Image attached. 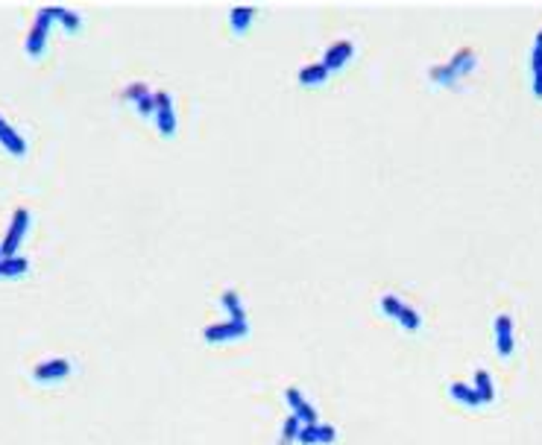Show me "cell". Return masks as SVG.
Masks as SVG:
<instances>
[{"instance_id":"obj_1","label":"cell","mask_w":542,"mask_h":445,"mask_svg":"<svg viewBox=\"0 0 542 445\" xmlns=\"http://www.w3.org/2000/svg\"><path fill=\"white\" fill-rule=\"evenodd\" d=\"M472 68H475V50H472V47H463V50H457V53L452 56V62L431 68L428 76H431L434 82H440V85H452V82H457V76L469 74Z\"/></svg>"},{"instance_id":"obj_2","label":"cell","mask_w":542,"mask_h":445,"mask_svg":"<svg viewBox=\"0 0 542 445\" xmlns=\"http://www.w3.org/2000/svg\"><path fill=\"white\" fill-rule=\"evenodd\" d=\"M378 308H382V313L393 316V320L405 328V331H419L422 325V316L417 308H410V304L402 302L396 293H382V299H378Z\"/></svg>"},{"instance_id":"obj_3","label":"cell","mask_w":542,"mask_h":445,"mask_svg":"<svg viewBox=\"0 0 542 445\" xmlns=\"http://www.w3.org/2000/svg\"><path fill=\"white\" fill-rule=\"evenodd\" d=\"M53 23H56V6L39 9L36 21H32V30L27 35V56L30 59H39L44 53V47H48V32H50Z\"/></svg>"},{"instance_id":"obj_4","label":"cell","mask_w":542,"mask_h":445,"mask_svg":"<svg viewBox=\"0 0 542 445\" xmlns=\"http://www.w3.org/2000/svg\"><path fill=\"white\" fill-rule=\"evenodd\" d=\"M30 220L32 217H30L27 208H15L12 222H9V231H6L3 243H0V258H15L18 255V246H21V240H24L27 229H30Z\"/></svg>"},{"instance_id":"obj_5","label":"cell","mask_w":542,"mask_h":445,"mask_svg":"<svg viewBox=\"0 0 542 445\" xmlns=\"http://www.w3.org/2000/svg\"><path fill=\"white\" fill-rule=\"evenodd\" d=\"M153 121H156L158 135H165V138L176 135L179 117H176V109H173V97H170L167 91H156V114H153Z\"/></svg>"},{"instance_id":"obj_6","label":"cell","mask_w":542,"mask_h":445,"mask_svg":"<svg viewBox=\"0 0 542 445\" xmlns=\"http://www.w3.org/2000/svg\"><path fill=\"white\" fill-rule=\"evenodd\" d=\"M247 334H249V322H235V320L214 322L202 331V337L209 343H232V340H244Z\"/></svg>"},{"instance_id":"obj_7","label":"cell","mask_w":542,"mask_h":445,"mask_svg":"<svg viewBox=\"0 0 542 445\" xmlns=\"http://www.w3.org/2000/svg\"><path fill=\"white\" fill-rule=\"evenodd\" d=\"M284 402L291 407V416H296L302 425H317V407L311 404L296 386H287L284 390Z\"/></svg>"},{"instance_id":"obj_8","label":"cell","mask_w":542,"mask_h":445,"mask_svg":"<svg viewBox=\"0 0 542 445\" xmlns=\"http://www.w3.org/2000/svg\"><path fill=\"white\" fill-rule=\"evenodd\" d=\"M352 56H355V44H352L349 39H337L334 44H329V47H326V53H322L320 62L326 65V68H329V74H331V70H340L346 62H349Z\"/></svg>"},{"instance_id":"obj_9","label":"cell","mask_w":542,"mask_h":445,"mask_svg":"<svg viewBox=\"0 0 542 445\" xmlns=\"http://www.w3.org/2000/svg\"><path fill=\"white\" fill-rule=\"evenodd\" d=\"M71 360L67 358H50V360H44V363H39L36 369H32V378L36 381H62V378H67L71 375Z\"/></svg>"},{"instance_id":"obj_10","label":"cell","mask_w":542,"mask_h":445,"mask_svg":"<svg viewBox=\"0 0 542 445\" xmlns=\"http://www.w3.org/2000/svg\"><path fill=\"white\" fill-rule=\"evenodd\" d=\"M334 439H337L334 425H302L296 437L299 445H331Z\"/></svg>"},{"instance_id":"obj_11","label":"cell","mask_w":542,"mask_h":445,"mask_svg":"<svg viewBox=\"0 0 542 445\" xmlns=\"http://www.w3.org/2000/svg\"><path fill=\"white\" fill-rule=\"evenodd\" d=\"M0 144H3L6 152H12V156H18V158L27 156V141H24V135H21L3 114H0Z\"/></svg>"},{"instance_id":"obj_12","label":"cell","mask_w":542,"mask_h":445,"mask_svg":"<svg viewBox=\"0 0 542 445\" xmlns=\"http://www.w3.org/2000/svg\"><path fill=\"white\" fill-rule=\"evenodd\" d=\"M513 320L510 313H499L495 316V349H499V355L507 358L513 355Z\"/></svg>"},{"instance_id":"obj_13","label":"cell","mask_w":542,"mask_h":445,"mask_svg":"<svg viewBox=\"0 0 542 445\" xmlns=\"http://www.w3.org/2000/svg\"><path fill=\"white\" fill-rule=\"evenodd\" d=\"M220 304H223V308H226L229 320H235V322H247V311H244V302H240V293H238L235 287H226V290L220 293Z\"/></svg>"},{"instance_id":"obj_14","label":"cell","mask_w":542,"mask_h":445,"mask_svg":"<svg viewBox=\"0 0 542 445\" xmlns=\"http://www.w3.org/2000/svg\"><path fill=\"white\" fill-rule=\"evenodd\" d=\"M329 79V68L322 62H311L299 70V82H302L305 88H314V85H322V82Z\"/></svg>"},{"instance_id":"obj_15","label":"cell","mask_w":542,"mask_h":445,"mask_svg":"<svg viewBox=\"0 0 542 445\" xmlns=\"http://www.w3.org/2000/svg\"><path fill=\"white\" fill-rule=\"evenodd\" d=\"M256 6H235L232 12H229V23H232L235 32H247L252 27V21H256Z\"/></svg>"},{"instance_id":"obj_16","label":"cell","mask_w":542,"mask_h":445,"mask_svg":"<svg viewBox=\"0 0 542 445\" xmlns=\"http://www.w3.org/2000/svg\"><path fill=\"white\" fill-rule=\"evenodd\" d=\"M448 393H452L455 402H463V404H469V407H478V404H481V398H478V393H475V386H469V384L455 381V384H448Z\"/></svg>"},{"instance_id":"obj_17","label":"cell","mask_w":542,"mask_h":445,"mask_svg":"<svg viewBox=\"0 0 542 445\" xmlns=\"http://www.w3.org/2000/svg\"><path fill=\"white\" fill-rule=\"evenodd\" d=\"M475 393H478V398H481V404H490L492 398H495L492 378H490L487 369H478V372H475Z\"/></svg>"},{"instance_id":"obj_18","label":"cell","mask_w":542,"mask_h":445,"mask_svg":"<svg viewBox=\"0 0 542 445\" xmlns=\"http://www.w3.org/2000/svg\"><path fill=\"white\" fill-rule=\"evenodd\" d=\"M530 82H534V94L542 100V47L534 44V50H530Z\"/></svg>"},{"instance_id":"obj_19","label":"cell","mask_w":542,"mask_h":445,"mask_svg":"<svg viewBox=\"0 0 542 445\" xmlns=\"http://www.w3.org/2000/svg\"><path fill=\"white\" fill-rule=\"evenodd\" d=\"M56 21H59V23H62V27H65L67 32H76L79 27H83V18H79L76 12L65 9V6H56Z\"/></svg>"},{"instance_id":"obj_20","label":"cell","mask_w":542,"mask_h":445,"mask_svg":"<svg viewBox=\"0 0 542 445\" xmlns=\"http://www.w3.org/2000/svg\"><path fill=\"white\" fill-rule=\"evenodd\" d=\"M299 428H302V422H299L296 416H287L284 425H282V439H279V445H293L296 437H299Z\"/></svg>"},{"instance_id":"obj_21","label":"cell","mask_w":542,"mask_h":445,"mask_svg":"<svg viewBox=\"0 0 542 445\" xmlns=\"http://www.w3.org/2000/svg\"><path fill=\"white\" fill-rule=\"evenodd\" d=\"M147 94H149V88L144 85V82H132V85H126V88H123V100H129V103L135 105L138 100H144Z\"/></svg>"},{"instance_id":"obj_22","label":"cell","mask_w":542,"mask_h":445,"mask_svg":"<svg viewBox=\"0 0 542 445\" xmlns=\"http://www.w3.org/2000/svg\"><path fill=\"white\" fill-rule=\"evenodd\" d=\"M536 47H542V30L536 32Z\"/></svg>"},{"instance_id":"obj_23","label":"cell","mask_w":542,"mask_h":445,"mask_svg":"<svg viewBox=\"0 0 542 445\" xmlns=\"http://www.w3.org/2000/svg\"><path fill=\"white\" fill-rule=\"evenodd\" d=\"M0 278H3V258H0Z\"/></svg>"}]
</instances>
